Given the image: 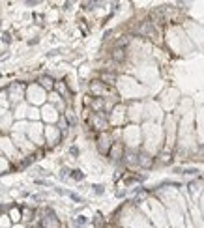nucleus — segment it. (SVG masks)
<instances>
[{
	"mask_svg": "<svg viewBox=\"0 0 204 228\" xmlns=\"http://www.w3.org/2000/svg\"><path fill=\"white\" fill-rule=\"evenodd\" d=\"M113 56H114V60H124V51L122 49H116Z\"/></svg>",
	"mask_w": 204,
	"mask_h": 228,
	"instance_id": "obj_1",
	"label": "nucleus"
},
{
	"mask_svg": "<svg viewBox=\"0 0 204 228\" xmlns=\"http://www.w3.org/2000/svg\"><path fill=\"white\" fill-rule=\"evenodd\" d=\"M41 84L45 86V88H51V86H53V81H51V79H47V77H43V79H41Z\"/></svg>",
	"mask_w": 204,
	"mask_h": 228,
	"instance_id": "obj_2",
	"label": "nucleus"
}]
</instances>
